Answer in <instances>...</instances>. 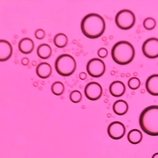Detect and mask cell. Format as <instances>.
<instances>
[{
  "mask_svg": "<svg viewBox=\"0 0 158 158\" xmlns=\"http://www.w3.org/2000/svg\"><path fill=\"white\" fill-rule=\"evenodd\" d=\"M106 30L104 18L98 13H89L81 21V31L85 37L97 39L101 37Z\"/></svg>",
  "mask_w": 158,
  "mask_h": 158,
  "instance_id": "cell-1",
  "label": "cell"
},
{
  "mask_svg": "<svg viewBox=\"0 0 158 158\" xmlns=\"http://www.w3.org/2000/svg\"><path fill=\"white\" fill-rule=\"evenodd\" d=\"M141 130L148 135H158V106H150L141 112L139 118Z\"/></svg>",
  "mask_w": 158,
  "mask_h": 158,
  "instance_id": "cell-2",
  "label": "cell"
},
{
  "mask_svg": "<svg viewBox=\"0 0 158 158\" xmlns=\"http://www.w3.org/2000/svg\"><path fill=\"white\" fill-rule=\"evenodd\" d=\"M112 58L118 65L129 64L135 58V50L134 46L128 41L120 40L114 44L111 51Z\"/></svg>",
  "mask_w": 158,
  "mask_h": 158,
  "instance_id": "cell-3",
  "label": "cell"
},
{
  "mask_svg": "<svg viewBox=\"0 0 158 158\" xmlns=\"http://www.w3.org/2000/svg\"><path fill=\"white\" fill-rule=\"evenodd\" d=\"M55 68L60 76L69 77L76 71L77 62L70 55L62 54L56 58L55 62Z\"/></svg>",
  "mask_w": 158,
  "mask_h": 158,
  "instance_id": "cell-4",
  "label": "cell"
},
{
  "mask_svg": "<svg viewBox=\"0 0 158 158\" xmlns=\"http://www.w3.org/2000/svg\"><path fill=\"white\" fill-rule=\"evenodd\" d=\"M135 15L130 10L124 9L119 11L115 16L116 26L121 30H129L135 24Z\"/></svg>",
  "mask_w": 158,
  "mask_h": 158,
  "instance_id": "cell-5",
  "label": "cell"
},
{
  "mask_svg": "<svg viewBox=\"0 0 158 158\" xmlns=\"http://www.w3.org/2000/svg\"><path fill=\"white\" fill-rule=\"evenodd\" d=\"M86 70L91 77H100L106 72V64L99 58H92L86 65Z\"/></svg>",
  "mask_w": 158,
  "mask_h": 158,
  "instance_id": "cell-6",
  "label": "cell"
},
{
  "mask_svg": "<svg viewBox=\"0 0 158 158\" xmlns=\"http://www.w3.org/2000/svg\"><path fill=\"white\" fill-rule=\"evenodd\" d=\"M143 55L149 59H156L158 57V39L149 38L146 40L141 47Z\"/></svg>",
  "mask_w": 158,
  "mask_h": 158,
  "instance_id": "cell-7",
  "label": "cell"
},
{
  "mask_svg": "<svg viewBox=\"0 0 158 158\" xmlns=\"http://www.w3.org/2000/svg\"><path fill=\"white\" fill-rule=\"evenodd\" d=\"M85 97L91 101L98 100L101 98L103 94L102 86L98 83L96 82H90L85 85Z\"/></svg>",
  "mask_w": 158,
  "mask_h": 158,
  "instance_id": "cell-8",
  "label": "cell"
},
{
  "mask_svg": "<svg viewBox=\"0 0 158 158\" xmlns=\"http://www.w3.org/2000/svg\"><path fill=\"white\" fill-rule=\"evenodd\" d=\"M107 134L113 140H119L123 138L126 134V127L120 121H113L108 126Z\"/></svg>",
  "mask_w": 158,
  "mask_h": 158,
  "instance_id": "cell-9",
  "label": "cell"
},
{
  "mask_svg": "<svg viewBox=\"0 0 158 158\" xmlns=\"http://www.w3.org/2000/svg\"><path fill=\"white\" fill-rule=\"evenodd\" d=\"M12 56V46L6 40H0V62L8 61Z\"/></svg>",
  "mask_w": 158,
  "mask_h": 158,
  "instance_id": "cell-10",
  "label": "cell"
},
{
  "mask_svg": "<svg viewBox=\"0 0 158 158\" xmlns=\"http://www.w3.org/2000/svg\"><path fill=\"white\" fill-rule=\"evenodd\" d=\"M146 90L152 96L158 95V75L155 74L150 76L146 81Z\"/></svg>",
  "mask_w": 158,
  "mask_h": 158,
  "instance_id": "cell-11",
  "label": "cell"
},
{
  "mask_svg": "<svg viewBox=\"0 0 158 158\" xmlns=\"http://www.w3.org/2000/svg\"><path fill=\"white\" fill-rule=\"evenodd\" d=\"M109 91L112 96L119 98L124 95L126 91V86L121 81H114L110 85Z\"/></svg>",
  "mask_w": 158,
  "mask_h": 158,
  "instance_id": "cell-12",
  "label": "cell"
},
{
  "mask_svg": "<svg viewBox=\"0 0 158 158\" xmlns=\"http://www.w3.org/2000/svg\"><path fill=\"white\" fill-rule=\"evenodd\" d=\"M36 74L40 78H48L52 74V67L48 62H40L36 67Z\"/></svg>",
  "mask_w": 158,
  "mask_h": 158,
  "instance_id": "cell-13",
  "label": "cell"
},
{
  "mask_svg": "<svg viewBox=\"0 0 158 158\" xmlns=\"http://www.w3.org/2000/svg\"><path fill=\"white\" fill-rule=\"evenodd\" d=\"M34 48V42L30 38H23L19 42V50L22 54L27 55L32 53Z\"/></svg>",
  "mask_w": 158,
  "mask_h": 158,
  "instance_id": "cell-14",
  "label": "cell"
},
{
  "mask_svg": "<svg viewBox=\"0 0 158 158\" xmlns=\"http://www.w3.org/2000/svg\"><path fill=\"white\" fill-rule=\"evenodd\" d=\"M113 110L114 113H116L117 115H125L128 111V104L125 100H117L113 104Z\"/></svg>",
  "mask_w": 158,
  "mask_h": 158,
  "instance_id": "cell-15",
  "label": "cell"
},
{
  "mask_svg": "<svg viewBox=\"0 0 158 158\" xmlns=\"http://www.w3.org/2000/svg\"><path fill=\"white\" fill-rule=\"evenodd\" d=\"M52 55V48L49 45L43 43L37 48V56L40 58V59H48Z\"/></svg>",
  "mask_w": 158,
  "mask_h": 158,
  "instance_id": "cell-16",
  "label": "cell"
},
{
  "mask_svg": "<svg viewBox=\"0 0 158 158\" xmlns=\"http://www.w3.org/2000/svg\"><path fill=\"white\" fill-rule=\"evenodd\" d=\"M127 140L131 144L136 145L142 141V133L138 129L130 130L127 134Z\"/></svg>",
  "mask_w": 158,
  "mask_h": 158,
  "instance_id": "cell-17",
  "label": "cell"
},
{
  "mask_svg": "<svg viewBox=\"0 0 158 158\" xmlns=\"http://www.w3.org/2000/svg\"><path fill=\"white\" fill-rule=\"evenodd\" d=\"M54 44L56 47L59 48H65L67 44H68V37L67 35L62 33L57 34L55 38H54Z\"/></svg>",
  "mask_w": 158,
  "mask_h": 158,
  "instance_id": "cell-18",
  "label": "cell"
},
{
  "mask_svg": "<svg viewBox=\"0 0 158 158\" xmlns=\"http://www.w3.org/2000/svg\"><path fill=\"white\" fill-rule=\"evenodd\" d=\"M64 85L62 84V82H55L53 85H51V91L54 95L56 96H61L63 94L64 92Z\"/></svg>",
  "mask_w": 158,
  "mask_h": 158,
  "instance_id": "cell-19",
  "label": "cell"
},
{
  "mask_svg": "<svg viewBox=\"0 0 158 158\" xmlns=\"http://www.w3.org/2000/svg\"><path fill=\"white\" fill-rule=\"evenodd\" d=\"M156 27V21L153 18H147L143 21V27L146 30H153Z\"/></svg>",
  "mask_w": 158,
  "mask_h": 158,
  "instance_id": "cell-20",
  "label": "cell"
},
{
  "mask_svg": "<svg viewBox=\"0 0 158 158\" xmlns=\"http://www.w3.org/2000/svg\"><path fill=\"white\" fill-rule=\"evenodd\" d=\"M127 85H128V87H129L131 90H135L141 86V81H140V79L138 78V77H131L128 80Z\"/></svg>",
  "mask_w": 158,
  "mask_h": 158,
  "instance_id": "cell-21",
  "label": "cell"
},
{
  "mask_svg": "<svg viewBox=\"0 0 158 158\" xmlns=\"http://www.w3.org/2000/svg\"><path fill=\"white\" fill-rule=\"evenodd\" d=\"M82 94L79 90H73L70 92L69 94V98H70V101L72 103H75V104H77L79 102L82 100Z\"/></svg>",
  "mask_w": 158,
  "mask_h": 158,
  "instance_id": "cell-22",
  "label": "cell"
},
{
  "mask_svg": "<svg viewBox=\"0 0 158 158\" xmlns=\"http://www.w3.org/2000/svg\"><path fill=\"white\" fill-rule=\"evenodd\" d=\"M34 35H35V38L38 40H43L45 38L46 33L45 31L43 29H37L34 33Z\"/></svg>",
  "mask_w": 158,
  "mask_h": 158,
  "instance_id": "cell-23",
  "label": "cell"
},
{
  "mask_svg": "<svg viewBox=\"0 0 158 158\" xmlns=\"http://www.w3.org/2000/svg\"><path fill=\"white\" fill-rule=\"evenodd\" d=\"M108 55V51L106 48H99L98 50V56L100 57V58H106V57Z\"/></svg>",
  "mask_w": 158,
  "mask_h": 158,
  "instance_id": "cell-24",
  "label": "cell"
},
{
  "mask_svg": "<svg viewBox=\"0 0 158 158\" xmlns=\"http://www.w3.org/2000/svg\"><path fill=\"white\" fill-rule=\"evenodd\" d=\"M79 78L81 79V80H85V79L87 78V74L85 73V72H81V73L79 74Z\"/></svg>",
  "mask_w": 158,
  "mask_h": 158,
  "instance_id": "cell-25",
  "label": "cell"
},
{
  "mask_svg": "<svg viewBox=\"0 0 158 158\" xmlns=\"http://www.w3.org/2000/svg\"><path fill=\"white\" fill-rule=\"evenodd\" d=\"M21 62H22L23 65L27 66V65H28L29 64V59L28 58H27V57H25V58H23L22 60H21Z\"/></svg>",
  "mask_w": 158,
  "mask_h": 158,
  "instance_id": "cell-26",
  "label": "cell"
},
{
  "mask_svg": "<svg viewBox=\"0 0 158 158\" xmlns=\"http://www.w3.org/2000/svg\"><path fill=\"white\" fill-rule=\"evenodd\" d=\"M158 157V153H156V154H154L153 155L152 158H157Z\"/></svg>",
  "mask_w": 158,
  "mask_h": 158,
  "instance_id": "cell-27",
  "label": "cell"
}]
</instances>
